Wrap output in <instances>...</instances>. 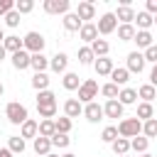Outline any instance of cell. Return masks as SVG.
I'll return each mask as SVG.
<instances>
[{
  "mask_svg": "<svg viewBox=\"0 0 157 157\" xmlns=\"http://www.w3.org/2000/svg\"><path fill=\"white\" fill-rule=\"evenodd\" d=\"M44 42H47L44 34L32 29V32H27V34L22 37V49L29 52V54H42V52H44Z\"/></svg>",
  "mask_w": 157,
  "mask_h": 157,
  "instance_id": "cell-2",
  "label": "cell"
},
{
  "mask_svg": "<svg viewBox=\"0 0 157 157\" xmlns=\"http://www.w3.org/2000/svg\"><path fill=\"white\" fill-rule=\"evenodd\" d=\"M49 76H47V71L44 74H34L32 76V88H37V91H49Z\"/></svg>",
  "mask_w": 157,
  "mask_h": 157,
  "instance_id": "cell-33",
  "label": "cell"
},
{
  "mask_svg": "<svg viewBox=\"0 0 157 157\" xmlns=\"http://www.w3.org/2000/svg\"><path fill=\"white\" fill-rule=\"evenodd\" d=\"M54 132H56V128H54V120H42V123H39V132H37L39 137H52Z\"/></svg>",
  "mask_w": 157,
  "mask_h": 157,
  "instance_id": "cell-39",
  "label": "cell"
},
{
  "mask_svg": "<svg viewBox=\"0 0 157 157\" xmlns=\"http://www.w3.org/2000/svg\"><path fill=\"white\" fill-rule=\"evenodd\" d=\"M61 86H64L66 91H78V86H81V78H78V74H74V71H66V74H64V78H61Z\"/></svg>",
  "mask_w": 157,
  "mask_h": 157,
  "instance_id": "cell-24",
  "label": "cell"
},
{
  "mask_svg": "<svg viewBox=\"0 0 157 157\" xmlns=\"http://www.w3.org/2000/svg\"><path fill=\"white\" fill-rule=\"evenodd\" d=\"M59 157H76L74 152H64V155H59Z\"/></svg>",
  "mask_w": 157,
  "mask_h": 157,
  "instance_id": "cell-51",
  "label": "cell"
},
{
  "mask_svg": "<svg viewBox=\"0 0 157 157\" xmlns=\"http://www.w3.org/2000/svg\"><path fill=\"white\" fill-rule=\"evenodd\" d=\"M76 15H78V20H81V22H88V20H93V17H96V5H93L91 0H83V2H78Z\"/></svg>",
  "mask_w": 157,
  "mask_h": 157,
  "instance_id": "cell-11",
  "label": "cell"
},
{
  "mask_svg": "<svg viewBox=\"0 0 157 157\" xmlns=\"http://www.w3.org/2000/svg\"><path fill=\"white\" fill-rule=\"evenodd\" d=\"M29 69H34V74H44V71L49 69V59L44 56V52L29 56Z\"/></svg>",
  "mask_w": 157,
  "mask_h": 157,
  "instance_id": "cell-15",
  "label": "cell"
},
{
  "mask_svg": "<svg viewBox=\"0 0 157 157\" xmlns=\"http://www.w3.org/2000/svg\"><path fill=\"white\" fill-rule=\"evenodd\" d=\"M5 25H7V27H17V25H20V12H17V10H10V12L5 15Z\"/></svg>",
  "mask_w": 157,
  "mask_h": 157,
  "instance_id": "cell-44",
  "label": "cell"
},
{
  "mask_svg": "<svg viewBox=\"0 0 157 157\" xmlns=\"http://www.w3.org/2000/svg\"><path fill=\"white\" fill-rule=\"evenodd\" d=\"M5 54H7V52H5V47H2V44H0V61H2V59H5Z\"/></svg>",
  "mask_w": 157,
  "mask_h": 157,
  "instance_id": "cell-50",
  "label": "cell"
},
{
  "mask_svg": "<svg viewBox=\"0 0 157 157\" xmlns=\"http://www.w3.org/2000/svg\"><path fill=\"white\" fill-rule=\"evenodd\" d=\"M123 108H125V105H120L118 98H115V101H105L103 115H105V118H123Z\"/></svg>",
  "mask_w": 157,
  "mask_h": 157,
  "instance_id": "cell-21",
  "label": "cell"
},
{
  "mask_svg": "<svg viewBox=\"0 0 157 157\" xmlns=\"http://www.w3.org/2000/svg\"><path fill=\"white\" fill-rule=\"evenodd\" d=\"M37 113L44 120H52L56 115V96H54V91H39L37 93Z\"/></svg>",
  "mask_w": 157,
  "mask_h": 157,
  "instance_id": "cell-1",
  "label": "cell"
},
{
  "mask_svg": "<svg viewBox=\"0 0 157 157\" xmlns=\"http://www.w3.org/2000/svg\"><path fill=\"white\" fill-rule=\"evenodd\" d=\"M42 7H44L47 15H61V17H64V15L69 12L71 2H69V0H44Z\"/></svg>",
  "mask_w": 157,
  "mask_h": 157,
  "instance_id": "cell-6",
  "label": "cell"
},
{
  "mask_svg": "<svg viewBox=\"0 0 157 157\" xmlns=\"http://www.w3.org/2000/svg\"><path fill=\"white\" fill-rule=\"evenodd\" d=\"M15 10L20 15H27V12L34 10V0H15Z\"/></svg>",
  "mask_w": 157,
  "mask_h": 157,
  "instance_id": "cell-42",
  "label": "cell"
},
{
  "mask_svg": "<svg viewBox=\"0 0 157 157\" xmlns=\"http://www.w3.org/2000/svg\"><path fill=\"white\" fill-rule=\"evenodd\" d=\"M135 25H118V39L120 42H132L135 39Z\"/></svg>",
  "mask_w": 157,
  "mask_h": 157,
  "instance_id": "cell-30",
  "label": "cell"
},
{
  "mask_svg": "<svg viewBox=\"0 0 157 157\" xmlns=\"http://www.w3.org/2000/svg\"><path fill=\"white\" fill-rule=\"evenodd\" d=\"M78 37H81L86 44L96 42V39H98V29H96V25H93V22H83L81 29H78Z\"/></svg>",
  "mask_w": 157,
  "mask_h": 157,
  "instance_id": "cell-14",
  "label": "cell"
},
{
  "mask_svg": "<svg viewBox=\"0 0 157 157\" xmlns=\"http://www.w3.org/2000/svg\"><path fill=\"white\" fill-rule=\"evenodd\" d=\"M118 137H120V135H118V128H115V125H108V128H103V132H101V140L108 142V145H110L113 140H118Z\"/></svg>",
  "mask_w": 157,
  "mask_h": 157,
  "instance_id": "cell-41",
  "label": "cell"
},
{
  "mask_svg": "<svg viewBox=\"0 0 157 157\" xmlns=\"http://www.w3.org/2000/svg\"><path fill=\"white\" fill-rule=\"evenodd\" d=\"M113 15H115V20H118L120 25H132V20H135V10H132L130 5H120Z\"/></svg>",
  "mask_w": 157,
  "mask_h": 157,
  "instance_id": "cell-13",
  "label": "cell"
},
{
  "mask_svg": "<svg viewBox=\"0 0 157 157\" xmlns=\"http://www.w3.org/2000/svg\"><path fill=\"white\" fill-rule=\"evenodd\" d=\"M2 39H5V32H2V27H0V44H2Z\"/></svg>",
  "mask_w": 157,
  "mask_h": 157,
  "instance_id": "cell-52",
  "label": "cell"
},
{
  "mask_svg": "<svg viewBox=\"0 0 157 157\" xmlns=\"http://www.w3.org/2000/svg\"><path fill=\"white\" fill-rule=\"evenodd\" d=\"M145 12H150V15L155 17V15H157V0H147V2H145Z\"/></svg>",
  "mask_w": 157,
  "mask_h": 157,
  "instance_id": "cell-47",
  "label": "cell"
},
{
  "mask_svg": "<svg viewBox=\"0 0 157 157\" xmlns=\"http://www.w3.org/2000/svg\"><path fill=\"white\" fill-rule=\"evenodd\" d=\"M142 56H145V61H152V64H157V44L147 47V49L142 52Z\"/></svg>",
  "mask_w": 157,
  "mask_h": 157,
  "instance_id": "cell-45",
  "label": "cell"
},
{
  "mask_svg": "<svg viewBox=\"0 0 157 157\" xmlns=\"http://www.w3.org/2000/svg\"><path fill=\"white\" fill-rule=\"evenodd\" d=\"M78 61H81L83 66H88V64H93V61H96V56H93L91 47H81V49H78Z\"/></svg>",
  "mask_w": 157,
  "mask_h": 157,
  "instance_id": "cell-40",
  "label": "cell"
},
{
  "mask_svg": "<svg viewBox=\"0 0 157 157\" xmlns=\"http://www.w3.org/2000/svg\"><path fill=\"white\" fill-rule=\"evenodd\" d=\"M25 147H27V145H25V140H22L20 135H12V137L7 140V150H10L12 155H22Z\"/></svg>",
  "mask_w": 157,
  "mask_h": 157,
  "instance_id": "cell-34",
  "label": "cell"
},
{
  "mask_svg": "<svg viewBox=\"0 0 157 157\" xmlns=\"http://www.w3.org/2000/svg\"><path fill=\"white\" fill-rule=\"evenodd\" d=\"M0 157H12V152L7 147H0Z\"/></svg>",
  "mask_w": 157,
  "mask_h": 157,
  "instance_id": "cell-49",
  "label": "cell"
},
{
  "mask_svg": "<svg viewBox=\"0 0 157 157\" xmlns=\"http://www.w3.org/2000/svg\"><path fill=\"white\" fill-rule=\"evenodd\" d=\"M66 66H69V56L64 52H56L52 59H49V69L54 74H66Z\"/></svg>",
  "mask_w": 157,
  "mask_h": 157,
  "instance_id": "cell-10",
  "label": "cell"
},
{
  "mask_svg": "<svg viewBox=\"0 0 157 157\" xmlns=\"http://www.w3.org/2000/svg\"><path fill=\"white\" fill-rule=\"evenodd\" d=\"M135 101H137V91L135 88H128V86L120 88V93H118V103L120 105H132Z\"/></svg>",
  "mask_w": 157,
  "mask_h": 157,
  "instance_id": "cell-26",
  "label": "cell"
},
{
  "mask_svg": "<svg viewBox=\"0 0 157 157\" xmlns=\"http://www.w3.org/2000/svg\"><path fill=\"white\" fill-rule=\"evenodd\" d=\"M110 147H113V152H115L118 157H123V155H128V150H130V140L118 137V140H113V142H110Z\"/></svg>",
  "mask_w": 157,
  "mask_h": 157,
  "instance_id": "cell-36",
  "label": "cell"
},
{
  "mask_svg": "<svg viewBox=\"0 0 157 157\" xmlns=\"http://www.w3.org/2000/svg\"><path fill=\"white\" fill-rule=\"evenodd\" d=\"M5 115H7V120H10L12 125H22V123L29 118L27 108H25L22 103H17V101H10V103H7V108H5Z\"/></svg>",
  "mask_w": 157,
  "mask_h": 157,
  "instance_id": "cell-4",
  "label": "cell"
},
{
  "mask_svg": "<svg viewBox=\"0 0 157 157\" xmlns=\"http://www.w3.org/2000/svg\"><path fill=\"white\" fill-rule=\"evenodd\" d=\"M132 42H135L140 49H147V47H152V44H155V42H152V32H145V29H137Z\"/></svg>",
  "mask_w": 157,
  "mask_h": 157,
  "instance_id": "cell-27",
  "label": "cell"
},
{
  "mask_svg": "<svg viewBox=\"0 0 157 157\" xmlns=\"http://www.w3.org/2000/svg\"><path fill=\"white\" fill-rule=\"evenodd\" d=\"M2 93H5V86H2V83H0V96H2Z\"/></svg>",
  "mask_w": 157,
  "mask_h": 157,
  "instance_id": "cell-53",
  "label": "cell"
},
{
  "mask_svg": "<svg viewBox=\"0 0 157 157\" xmlns=\"http://www.w3.org/2000/svg\"><path fill=\"white\" fill-rule=\"evenodd\" d=\"M132 22H137V29H145V32H150V27H152V15L150 12H135V20Z\"/></svg>",
  "mask_w": 157,
  "mask_h": 157,
  "instance_id": "cell-29",
  "label": "cell"
},
{
  "mask_svg": "<svg viewBox=\"0 0 157 157\" xmlns=\"http://www.w3.org/2000/svg\"><path fill=\"white\" fill-rule=\"evenodd\" d=\"M147 147H150V140H147L145 135H137V137H132V140H130V150H135L137 155H145V152H147Z\"/></svg>",
  "mask_w": 157,
  "mask_h": 157,
  "instance_id": "cell-32",
  "label": "cell"
},
{
  "mask_svg": "<svg viewBox=\"0 0 157 157\" xmlns=\"http://www.w3.org/2000/svg\"><path fill=\"white\" fill-rule=\"evenodd\" d=\"M29 52H25V49H20V52H15L12 54V66L17 69V71H25V69H29Z\"/></svg>",
  "mask_w": 157,
  "mask_h": 157,
  "instance_id": "cell-18",
  "label": "cell"
},
{
  "mask_svg": "<svg viewBox=\"0 0 157 157\" xmlns=\"http://www.w3.org/2000/svg\"><path fill=\"white\" fill-rule=\"evenodd\" d=\"M128 81H130V71H128L125 66H115V69L110 71V83H115L118 88H120V86H125Z\"/></svg>",
  "mask_w": 157,
  "mask_h": 157,
  "instance_id": "cell-17",
  "label": "cell"
},
{
  "mask_svg": "<svg viewBox=\"0 0 157 157\" xmlns=\"http://www.w3.org/2000/svg\"><path fill=\"white\" fill-rule=\"evenodd\" d=\"M140 157H152V155H150V152H145V155H140Z\"/></svg>",
  "mask_w": 157,
  "mask_h": 157,
  "instance_id": "cell-56",
  "label": "cell"
},
{
  "mask_svg": "<svg viewBox=\"0 0 157 157\" xmlns=\"http://www.w3.org/2000/svg\"><path fill=\"white\" fill-rule=\"evenodd\" d=\"M83 115H86V120L88 123H98V120H103L105 115H103V105H98L96 101H91V103H86L83 105Z\"/></svg>",
  "mask_w": 157,
  "mask_h": 157,
  "instance_id": "cell-9",
  "label": "cell"
},
{
  "mask_svg": "<svg viewBox=\"0 0 157 157\" xmlns=\"http://www.w3.org/2000/svg\"><path fill=\"white\" fill-rule=\"evenodd\" d=\"M152 25H157V15H155V17H152Z\"/></svg>",
  "mask_w": 157,
  "mask_h": 157,
  "instance_id": "cell-54",
  "label": "cell"
},
{
  "mask_svg": "<svg viewBox=\"0 0 157 157\" xmlns=\"http://www.w3.org/2000/svg\"><path fill=\"white\" fill-rule=\"evenodd\" d=\"M2 47H5V52L15 54V52H20V49H22V39H20L17 34H10V37H5V39H2Z\"/></svg>",
  "mask_w": 157,
  "mask_h": 157,
  "instance_id": "cell-31",
  "label": "cell"
},
{
  "mask_svg": "<svg viewBox=\"0 0 157 157\" xmlns=\"http://www.w3.org/2000/svg\"><path fill=\"white\" fill-rule=\"evenodd\" d=\"M32 147H34V152H37L39 157H47V155L52 152V140H49V137H39V135H37Z\"/></svg>",
  "mask_w": 157,
  "mask_h": 157,
  "instance_id": "cell-22",
  "label": "cell"
},
{
  "mask_svg": "<svg viewBox=\"0 0 157 157\" xmlns=\"http://www.w3.org/2000/svg\"><path fill=\"white\" fill-rule=\"evenodd\" d=\"M123 157H128V155H123Z\"/></svg>",
  "mask_w": 157,
  "mask_h": 157,
  "instance_id": "cell-57",
  "label": "cell"
},
{
  "mask_svg": "<svg viewBox=\"0 0 157 157\" xmlns=\"http://www.w3.org/2000/svg\"><path fill=\"white\" fill-rule=\"evenodd\" d=\"M145 64H147V61H145L142 52H130V54H128V66H125V69H128L130 74H142Z\"/></svg>",
  "mask_w": 157,
  "mask_h": 157,
  "instance_id": "cell-8",
  "label": "cell"
},
{
  "mask_svg": "<svg viewBox=\"0 0 157 157\" xmlns=\"http://www.w3.org/2000/svg\"><path fill=\"white\" fill-rule=\"evenodd\" d=\"M37 132H39V123L37 120H32V118H27L22 125H20V137L22 140H27V137H37Z\"/></svg>",
  "mask_w": 157,
  "mask_h": 157,
  "instance_id": "cell-12",
  "label": "cell"
},
{
  "mask_svg": "<svg viewBox=\"0 0 157 157\" xmlns=\"http://www.w3.org/2000/svg\"><path fill=\"white\" fill-rule=\"evenodd\" d=\"M135 118H137L140 123L155 118V108H152V103H137V113H135Z\"/></svg>",
  "mask_w": 157,
  "mask_h": 157,
  "instance_id": "cell-28",
  "label": "cell"
},
{
  "mask_svg": "<svg viewBox=\"0 0 157 157\" xmlns=\"http://www.w3.org/2000/svg\"><path fill=\"white\" fill-rule=\"evenodd\" d=\"M93 69H96L98 76H110V71H113L115 66H113V59H110V56H101V59L93 61Z\"/></svg>",
  "mask_w": 157,
  "mask_h": 157,
  "instance_id": "cell-16",
  "label": "cell"
},
{
  "mask_svg": "<svg viewBox=\"0 0 157 157\" xmlns=\"http://www.w3.org/2000/svg\"><path fill=\"white\" fill-rule=\"evenodd\" d=\"M96 29H98V34H110V32H115L118 29V20H115V15L113 12H105V15H101L98 17V25H96Z\"/></svg>",
  "mask_w": 157,
  "mask_h": 157,
  "instance_id": "cell-7",
  "label": "cell"
},
{
  "mask_svg": "<svg viewBox=\"0 0 157 157\" xmlns=\"http://www.w3.org/2000/svg\"><path fill=\"white\" fill-rule=\"evenodd\" d=\"M142 135L150 140V137H157V118H150L142 123Z\"/></svg>",
  "mask_w": 157,
  "mask_h": 157,
  "instance_id": "cell-38",
  "label": "cell"
},
{
  "mask_svg": "<svg viewBox=\"0 0 157 157\" xmlns=\"http://www.w3.org/2000/svg\"><path fill=\"white\" fill-rule=\"evenodd\" d=\"M137 98H142V103H152V101L157 98V88L150 86V83H142V86L137 88Z\"/></svg>",
  "mask_w": 157,
  "mask_h": 157,
  "instance_id": "cell-25",
  "label": "cell"
},
{
  "mask_svg": "<svg viewBox=\"0 0 157 157\" xmlns=\"http://www.w3.org/2000/svg\"><path fill=\"white\" fill-rule=\"evenodd\" d=\"M64 115H66V118H78V115H83V105H81L76 98H69V101L64 103Z\"/></svg>",
  "mask_w": 157,
  "mask_h": 157,
  "instance_id": "cell-20",
  "label": "cell"
},
{
  "mask_svg": "<svg viewBox=\"0 0 157 157\" xmlns=\"http://www.w3.org/2000/svg\"><path fill=\"white\" fill-rule=\"evenodd\" d=\"M150 86H155L157 88V64L152 66V71H150Z\"/></svg>",
  "mask_w": 157,
  "mask_h": 157,
  "instance_id": "cell-48",
  "label": "cell"
},
{
  "mask_svg": "<svg viewBox=\"0 0 157 157\" xmlns=\"http://www.w3.org/2000/svg\"><path fill=\"white\" fill-rule=\"evenodd\" d=\"M98 96V83H96V78H86V81H81V86H78V103L81 105H86V103H91L93 98Z\"/></svg>",
  "mask_w": 157,
  "mask_h": 157,
  "instance_id": "cell-5",
  "label": "cell"
},
{
  "mask_svg": "<svg viewBox=\"0 0 157 157\" xmlns=\"http://www.w3.org/2000/svg\"><path fill=\"white\" fill-rule=\"evenodd\" d=\"M118 135L125 137V140H132V137L142 135V123L137 118H123L118 123Z\"/></svg>",
  "mask_w": 157,
  "mask_h": 157,
  "instance_id": "cell-3",
  "label": "cell"
},
{
  "mask_svg": "<svg viewBox=\"0 0 157 157\" xmlns=\"http://www.w3.org/2000/svg\"><path fill=\"white\" fill-rule=\"evenodd\" d=\"M101 93H103L108 101H115V98H118V93H120V88H118L115 83H105V86H101Z\"/></svg>",
  "mask_w": 157,
  "mask_h": 157,
  "instance_id": "cell-43",
  "label": "cell"
},
{
  "mask_svg": "<svg viewBox=\"0 0 157 157\" xmlns=\"http://www.w3.org/2000/svg\"><path fill=\"white\" fill-rule=\"evenodd\" d=\"M49 140H52V147H59V150H66V147L71 145V137L64 135V132H54Z\"/></svg>",
  "mask_w": 157,
  "mask_h": 157,
  "instance_id": "cell-35",
  "label": "cell"
},
{
  "mask_svg": "<svg viewBox=\"0 0 157 157\" xmlns=\"http://www.w3.org/2000/svg\"><path fill=\"white\" fill-rule=\"evenodd\" d=\"M88 47H91V52H93V56H96V59L108 56V52H110V44H108L105 39H96V42H91Z\"/></svg>",
  "mask_w": 157,
  "mask_h": 157,
  "instance_id": "cell-23",
  "label": "cell"
},
{
  "mask_svg": "<svg viewBox=\"0 0 157 157\" xmlns=\"http://www.w3.org/2000/svg\"><path fill=\"white\" fill-rule=\"evenodd\" d=\"M61 22H64V29H66V32H78V29H81V25H83V22L78 20V15H76V12H66V15L61 17Z\"/></svg>",
  "mask_w": 157,
  "mask_h": 157,
  "instance_id": "cell-19",
  "label": "cell"
},
{
  "mask_svg": "<svg viewBox=\"0 0 157 157\" xmlns=\"http://www.w3.org/2000/svg\"><path fill=\"white\" fill-rule=\"evenodd\" d=\"M10 10H15V0H0V15L5 17Z\"/></svg>",
  "mask_w": 157,
  "mask_h": 157,
  "instance_id": "cell-46",
  "label": "cell"
},
{
  "mask_svg": "<svg viewBox=\"0 0 157 157\" xmlns=\"http://www.w3.org/2000/svg\"><path fill=\"white\" fill-rule=\"evenodd\" d=\"M71 118H66V115H61V118H56L54 120V128H56V132H64V135H69L71 132Z\"/></svg>",
  "mask_w": 157,
  "mask_h": 157,
  "instance_id": "cell-37",
  "label": "cell"
},
{
  "mask_svg": "<svg viewBox=\"0 0 157 157\" xmlns=\"http://www.w3.org/2000/svg\"><path fill=\"white\" fill-rule=\"evenodd\" d=\"M47 157H59V155H54V152H49V155H47Z\"/></svg>",
  "mask_w": 157,
  "mask_h": 157,
  "instance_id": "cell-55",
  "label": "cell"
}]
</instances>
